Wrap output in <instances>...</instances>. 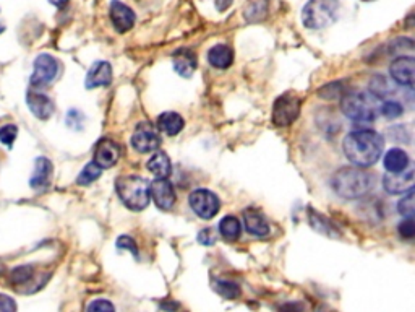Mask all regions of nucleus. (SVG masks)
I'll use <instances>...</instances> for the list:
<instances>
[{
    "label": "nucleus",
    "mask_w": 415,
    "mask_h": 312,
    "mask_svg": "<svg viewBox=\"0 0 415 312\" xmlns=\"http://www.w3.org/2000/svg\"><path fill=\"white\" fill-rule=\"evenodd\" d=\"M219 233H221V236L227 241H237L240 238V233H242V225L239 221V218L234 216V215H227L224 216L221 221H219Z\"/></svg>",
    "instance_id": "obj_26"
},
{
    "label": "nucleus",
    "mask_w": 415,
    "mask_h": 312,
    "mask_svg": "<svg viewBox=\"0 0 415 312\" xmlns=\"http://www.w3.org/2000/svg\"><path fill=\"white\" fill-rule=\"evenodd\" d=\"M146 168L156 179H168L172 173V163L164 151H153V156L146 163Z\"/></svg>",
    "instance_id": "obj_21"
},
{
    "label": "nucleus",
    "mask_w": 415,
    "mask_h": 312,
    "mask_svg": "<svg viewBox=\"0 0 415 312\" xmlns=\"http://www.w3.org/2000/svg\"><path fill=\"white\" fill-rule=\"evenodd\" d=\"M150 193L154 205L159 210L169 211L174 208L177 196L174 186H172L169 179H154V182L150 184Z\"/></svg>",
    "instance_id": "obj_10"
},
{
    "label": "nucleus",
    "mask_w": 415,
    "mask_h": 312,
    "mask_svg": "<svg viewBox=\"0 0 415 312\" xmlns=\"http://www.w3.org/2000/svg\"><path fill=\"white\" fill-rule=\"evenodd\" d=\"M244 225L247 233H250L252 236L265 238L270 234V225L265 215L255 208L244 210Z\"/></svg>",
    "instance_id": "obj_18"
},
{
    "label": "nucleus",
    "mask_w": 415,
    "mask_h": 312,
    "mask_svg": "<svg viewBox=\"0 0 415 312\" xmlns=\"http://www.w3.org/2000/svg\"><path fill=\"white\" fill-rule=\"evenodd\" d=\"M130 144L138 153H153L159 149L161 139H159L158 131L150 122H143L135 129Z\"/></svg>",
    "instance_id": "obj_9"
},
{
    "label": "nucleus",
    "mask_w": 415,
    "mask_h": 312,
    "mask_svg": "<svg viewBox=\"0 0 415 312\" xmlns=\"http://www.w3.org/2000/svg\"><path fill=\"white\" fill-rule=\"evenodd\" d=\"M26 104L29 111H31L34 117H38L39 121H47L54 114V101L41 91H28L26 95Z\"/></svg>",
    "instance_id": "obj_15"
},
{
    "label": "nucleus",
    "mask_w": 415,
    "mask_h": 312,
    "mask_svg": "<svg viewBox=\"0 0 415 312\" xmlns=\"http://www.w3.org/2000/svg\"><path fill=\"white\" fill-rule=\"evenodd\" d=\"M112 84V67L109 62L106 61H98L94 62L91 69L88 70L85 86L88 90H93V88H101V86H109Z\"/></svg>",
    "instance_id": "obj_17"
},
{
    "label": "nucleus",
    "mask_w": 415,
    "mask_h": 312,
    "mask_svg": "<svg viewBox=\"0 0 415 312\" xmlns=\"http://www.w3.org/2000/svg\"><path fill=\"white\" fill-rule=\"evenodd\" d=\"M188 203L193 213L203 218V220L215 218L219 213V208H221V200L215 192L208 189L193 191L188 196Z\"/></svg>",
    "instance_id": "obj_8"
},
{
    "label": "nucleus",
    "mask_w": 415,
    "mask_h": 312,
    "mask_svg": "<svg viewBox=\"0 0 415 312\" xmlns=\"http://www.w3.org/2000/svg\"><path fill=\"white\" fill-rule=\"evenodd\" d=\"M339 15V0H308L302 10V21L308 29H323L333 25Z\"/></svg>",
    "instance_id": "obj_5"
},
{
    "label": "nucleus",
    "mask_w": 415,
    "mask_h": 312,
    "mask_svg": "<svg viewBox=\"0 0 415 312\" xmlns=\"http://www.w3.org/2000/svg\"><path fill=\"white\" fill-rule=\"evenodd\" d=\"M206 59L211 67H215L217 70H226L232 66L234 51L230 49L227 44H216L208 51Z\"/></svg>",
    "instance_id": "obj_20"
},
{
    "label": "nucleus",
    "mask_w": 415,
    "mask_h": 312,
    "mask_svg": "<svg viewBox=\"0 0 415 312\" xmlns=\"http://www.w3.org/2000/svg\"><path fill=\"white\" fill-rule=\"evenodd\" d=\"M198 243L203 244V246H212L216 243V236L212 234L210 228H205V229H201L200 234H198Z\"/></svg>",
    "instance_id": "obj_39"
},
{
    "label": "nucleus",
    "mask_w": 415,
    "mask_h": 312,
    "mask_svg": "<svg viewBox=\"0 0 415 312\" xmlns=\"http://www.w3.org/2000/svg\"><path fill=\"white\" fill-rule=\"evenodd\" d=\"M34 276H36V270H34L33 265H19V267H15L11 272L9 273V281L10 285L14 288H23V286H28L31 281L34 280Z\"/></svg>",
    "instance_id": "obj_25"
},
{
    "label": "nucleus",
    "mask_w": 415,
    "mask_h": 312,
    "mask_svg": "<svg viewBox=\"0 0 415 312\" xmlns=\"http://www.w3.org/2000/svg\"><path fill=\"white\" fill-rule=\"evenodd\" d=\"M370 93L378 99H384L389 95H393L394 88L389 85L388 79H384L383 75H375L370 81Z\"/></svg>",
    "instance_id": "obj_27"
},
{
    "label": "nucleus",
    "mask_w": 415,
    "mask_h": 312,
    "mask_svg": "<svg viewBox=\"0 0 415 312\" xmlns=\"http://www.w3.org/2000/svg\"><path fill=\"white\" fill-rule=\"evenodd\" d=\"M86 312H116V308H114V304L108 301V299L99 298V299H93V301L88 304Z\"/></svg>",
    "instance_id": "obj_34"
},
{
    "label": "nucleus",
    "mask_w": 415,
    "mask_h": 312,
    "mask_svg": "<svg viewBox=\"0 0 415 312\" xmlns=\"http://www.w3.org/2000/svg\"><path fill=\"white\" fill-rule=\"evenodd\" d=\"M341 111L354 122H372L379 114L378 98L370 91H347L341 98Z\"/></svg>",
    "instance_id": "obj_4"
},
{
    "label": "nucleus",
    "mask_w": 415,
    "mask_h": 312,
    "mask_svg": "<svg viewBox=\"0 0 415 312\" xmlns=\"http://www.w3.org/2000/svg\"><path fill=\"white\" fill-rule=\"evenodd\" d=\"M230 4H232V0H217L216 7L219 11H224L226 9H229Z\"/></svg>",
    "instance_id": "obj_40"
},
{
    "label": "nucleus",
    "mask_w": 415,
    "mask_h": 312,
    "mask_svg": "<svg viewBox=\"0 0 415 312\" xmlns=\"http://www.w3.org/2000/svg\"><path fill=\"white\" fill-rule=\"evenodd\" d=\"M116 191L118 198L128 210L141 211L150 205V182L141 176L127 174L116 181Z\"/></svg>",
    "instance_id": "obj_3"
},
{
    "label": "nucleus",
    "mask_w": 415,
    "mask_h": 312,
    "mask_svg": "<svg viewBox=\"0 0 415 312\" xmlns=\"http://www.w3.org/2000/svg\"><path fill=\"white\" fill-rule=\"evenodd\" d=\"M49 4H52L57 9H63L68 4V0H49Z\"/></svg>",
    "instance_id": "obj_41"
},
{
    "label": "nucleus",
    "mask_w": 415,
    "mask_h": 312,
    "mask_svg": "<svg viewBox=\"0 0 415 312\" xmlns=\"http://www.w3.org/2000/svg\"><path fill=\"white\" fill-rule=\"evenodd\" d=\"M52 174H54V164L46 156H39L34 161V171L31 179H29V186L36 191H43L49 187L52 181Z\"/></svg>",
    "instance_id": "obj_16"
},
{
    "label": "nucleus",
    "mask_w": 415,
    "mask_h": 312,
    "mask_svg": "<svg viewBox=\"0 0 415 312\" xmlns=\"http://www.w3.org/2000/svg\"><path fill=\"white\" fill-rule=\"evenodd\" d=\"M397 231H399L401 238L404 239H412L415 236V223L414 218H404L397 226Z\"/></svg>",
    "instance_id": "obj_36"
},
{
    "label": "nucleus",
    "mask_w": 415,
    "mask_h": 312,
    "mask_svg": "<svg viewBox=\"0 0 415 312\" xmlns=\"http://www.w3.org/2000/svg\"><path fill=\"white\" fill-rule=\"evenodd\" d=\"M384 191L393 193V196H402L414 189V171L407 168L401 173H388L383 178Z\"/></svg>",
    "instance_id": "obj_12"
},
{
    "label": "nucleus",
    "mask_w": 415,
    "mask_h": 312,
    "mask_svg": "<svg viewBox=\"0 0 415 312\" xmlns=\"http://www.w3.org/2000/svg\"><path fill=\"white\" fill-rule=\"evenodd\" d=\"M61 72V62L51 54H39L34 59L33 64V75H31V86L44 88L49 86L52 81L57 79Z\"/></svg>",
    "instance_id": "obj_7"
},
{
    "label": "nucleus",
    "mask_w": 415,
    "mask_h": 312,
    "mask_svg": "<svg viewBox=\"0 0 415 312\" xmlns=\"http://www.w3.org/2000/svg\"><path fill=\"white\" fill-rule=\"evenodd\" d=\"M116 246H117L121 251H128V252H132V254H133L136 258H138V256H140L138 246H136L135 239H133V238H130V236H125V234H123V236H121V238L117 239Z\"/></svg>",
    "instance_id": "obj_35"
},
{
    "label": "nucleus",
    "mask_w": 415,
    "mask_h": 312,
    "mask_svg": "<svg viewBox=\"0 0 415 312\" xmlns=\"http://www.w3.org/2000/svg\"><path fill=\"white\" fill-rule=\"evenodd\" d=\"M384 168H386L388 173H401L409 168L411 164V158H409V153L402 149H391L384 153L383 158Z\"/></svg>",
    "instance_id": "obj_22"
},
{
    "label": "nucleus",
    "mask_w": 415,
    "mask_h": 312,
    "mask_svg": "<svg viewBox=\"0 0 415 312\" xmlns=\"http://www.w3.org/2000/svg\"><path fill=\"white\" fill-rule=\"evenodd\" d=\"M415 196H414V189L406 192L402 198L397 202V211H399V215H402L404 218H412L415 213Z\"/></svg>",
    "instance_id": "obj_32"
},
{
    "label": "nucleus",
    "mask_w": 415,
    "mask_h": 312,
    "mask_svg": "<svg viewBox=\"0 0 415 312\" xmlns=\"http://www.w3.org/2000/svg\"><path fill=\"white\" fill-rule=\"evenodd\" d=\"M118 158H121V146H118L114 140L103 139L99 140L96 149H94V163L99 168L109 169L117 164Z\"/></svg>",
    "instance_id": "obj_14"
},
{
    "label": "nucleus",
    "mask_w": 415,
    "mask_h": 312,
    "mask_svg": "<svg viewBox=\"0 0 415 312\" xmlns=\"http://www.w3.org/2000/svg\"><path fill=\"white\" fill-rule=\"evenodd\" d=\"M0 312H16V303L14 298L0 293Z\"/></svg>",
    "instance_id": "obj_38"
},
{
    "label": "nucleus",
    "mask_w": 415,
    "mask_h": 312,
    "mask_svg": "<svg viewBox=\"0 0 415 312\" xmlns=\"http://www.w3.org/2000/svg\"><path fill=\"white\" fill-rule=\"evenodd\" d=\"M109 16L117 33L130 31L136 23L135 11L128 5L121 2V0H112L109 7Z\"/></svg>",
    "instance_id": "obj_11"
},
{
    "label": "nucleus",
    "mask_w": 415,
    "mask_h": 312,
    "mask_svg": "<svg viewBox=\"0 0 415 312\" xmlns=\"http://www.w3.org/2000/svg\"><path fill=\"white\" fill-rule=\"evenodd\" d=\"M308 220H310V225L313 226V229H317L318 233L324 234V236H329V238L341 236L339 229H337L333 223L328 220V218L323 216L322 213H318L317 210H313V208L308 210Z\"/></svg>",
    "instance_id": "obj_24"
},
{
    "label": "nucleus",
    "mask_w": 415,
    "mask_h": 312,
    "mask_svg": "<svg viewBox=\"0 0 415 312\" xmlns=\"http://www.w3.org/2000/svg\"><path fill=\"white\" fill-rule=\"evenodd\" d=\"M172 66L183 79H190L197 70V56L190 49H179L172 54Z\"/></svg>",
    "instance_id": "obj_19"
},
{
    "label": "nucleus",
    "mask_w": 415,
    "mask_h": 312,
    "mask_svg": "<svg viewBox=\"0 0 415 312\" xmlns=\"http://www.w3.org/2000/svg\"><path fill=\"white\" fill-rule=\"evenodd\" d=\"M183 126V117L179 113H174V111H168V113L159 114L158 117V129L164 134H168L169 137H174V135H179L182 132Z\"/></svg>",
    "instance_id": "obj_23"
},
{
    "label": "nucleus",
    "mask_w": 415,
    "mask_h": 312,
    "mask_svg": "<svg viewBox=\"0 0 415 312\" xmlns=\"http://www.w3.org/2000/svg\"><path fill=\"white\" fill-rule=\"evenodd\" d=\"M5 31V25H4V21L2 19H0V34H2Z\"/></svg>",
    "instance_id": "obj_42"
},
{
    "label": "nucleus",
    "mask_w": 415,
    "mask_h": 312,
    "mask_svg": "<svg viewBox=\"0 0 415 312\" xmlns=\"http://www.w3.org/2000/svg\"><path fill=\"white\" fill-rule=\"evenodd\" d=\"M331 186L337 196L346 200L362 198L369 193L375 186V178L359 166L342 168L334 173L331 179Z\"/></svg>",
    "instance_id": "obj_2"
},
{
    "label": "nucleus",
    "mask_w": 415,
    "mask_h": 312,
    "mask_svg": "<svg viewBox=\"0 0 415 312\" xmlns=\"http://www.w3.org/2000/svg\"><path fill=\"white\" fill-rule=\"evenodd\" d=\"M364 2H373V0H364Z\"/></svg>",
    "instance_id": "obj_43"
},
{
    "label": "nucleus",
    "mask_w": 415,
    "mask_h": 312,
    "mask_svg": "<svg viewBox=\"0 0 415 312\" xmlns=\"http://www.w3.org/2000/svg\"><path fill=\"white\" fill-rule=\"evenodd\" d=\"M212 288H215L217 294H221L226 299H237L242 294L240 286L229 280H215L212 281Z\"/></svg>",
    "instance_id": "obj_29"
},
{
    "label": "nucleus",
    "mask_w": 415,
    "mask_h": 312,
    "mask_svg": "<svg viewBox=\"0 0 415 312\" xmlns=\"http://www.w3.org/2000/svg\"><path fill=\"white\" fill-rule=\"evenodd\" d=\"M346 88H344L342 81H333V84H328L323 88H319L318 96L323 99H341L346 95Z\"/></svg>",
    "instance_id": "obj_30"
},
{
    "label": "nucleus",
    "mask_w": 415,
    "mask_h": 312,
    "mask_svg": "<svg viewBox=\"0 0 415 312\" xmlns=\"http://www.w3.org/2000/svg\"><path fill=\"white\" fill-rule=\"evenodd\" d=\"M384 139L375 131H354L346 135L342 142L344 155L349 161L359 168L373 166L381 156Z\"/></svg>",
    "instance_id": "obj_1"
},
{
    "label": "nucleus",
    "mask_w": 415,
    "mask_h": 312,
    "mask_svg": "<svg viewBox=\"0 0 415 312\" xmlns=\"http://www.w3.org/2000/svg\"><path fill=\"white\" fill-rule=\"evenodd\" d=\"M414 67H415L414 57L411 56L397 57L389 67L391 79H393L397 85L412 88L414 86Z\"/></svg>",
    "instance_id": "obj_13"
},
{
    "label": "nucleus",
    "mask_w": 415,
    "mask_h": 312,
    "mask_svg": "<svg viewBox=\"0 0 415 312\" xmlns=\"http://www.w3.org/2000/svg\"><path fill=\"white\" fill-rule=\"evenodd\" d=\"M103 171L104 169L99 168L94 161L88 163L86 166L81 169V173L78 174V178H76V184H78V186H90V184H93L94 181H98L101 178Z\"/></svg>",
    "instance_id": "obj_28"
},
{
    "label": "nucleus",
    "mask_w": 415,
    "mask_h": 312,
    "mask_svg": "<svg viewBox=\"0 0 415 312\" xmlns=\"http://www.w3.org/2000/svg\"><path fill=\"white\" fill-rule=\"evenodd\" d=\"M65 122H67V126L70 129H73V131H81L83 124H85V116H83L80 111L72 109V111H68L67 121Z\"/></svg>",
    "instance_id": "obj_37"
},
{
    "label": "nucleus",
    "mask_w": 415,
    "mask_h": 312,
    "mask_svg": "<svg viewBox=\"0 0 415 312\" xmlns=\"http://www.w3.org/2000/svg\"><path fill=\"white\" fill-rule=\"evenodd\" d=\"M302 101L300 98L292 91H287L276 99L272 104L271 121L277 127H287L294 124L300 116Z\"/></svg>",
    "instance_id": "obj_6"
},
{
    "label": "nucleus",
    "mask_w": 415,
    "mask_h": 312,
    "mask_svg": "<svg viewBox=\"0 0 415 312\" xmlns=\"http://www.w3.org/2000/svg\"><path fill=\"white\" fill-rule=\"evenodd\" d=\"M16 135H19V127L15 124H5V126L0 127V142L5 146L14 145Z\"/></svg>",
    "instance_id": "obj_33"
},
{
    "label": "nucleus",
    "mask_w": 415,
    "mask_h": 312,
    "mask_svg": "<svg viewBox=\"0 0 415 312\" xmlns=\"http://www.w3.org/2000/svg\"><path fill=\"white\" fill-rule=\"evenodd\" d=\"M379 114H383L386 119L393 121L404 114V108H402V104L399 101L388 99V101H384L381 106H379Z\"/></svg>",
    "instance_id": "obj_31"
}]
</instances>
